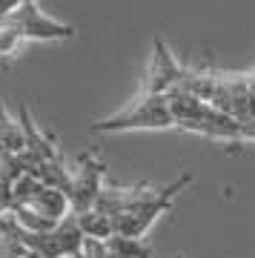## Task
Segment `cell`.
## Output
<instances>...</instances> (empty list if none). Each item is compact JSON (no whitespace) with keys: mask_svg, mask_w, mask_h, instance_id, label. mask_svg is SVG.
Returning <instances> with one entry per match:
<instances>
[{"mask_svg":"<svg viewBox=\"0 0 255 258\" xmlns=\"http://www.w3.org/2000/svg\"><path fill=\"white\" fill-rule=\"evenodd\" d=\"M78 221H81V230L86 238H98V241H106L115 235V221H112L109 215H103L100 210H89L78 215Z\"/></svg>","mask_w":255,"mask_h":258,"instance_id":"cell-8","label":"cell"},{"mask_svg":"<svg viewBox=\"0 0 255 258\" xmlns=\"http://www.w3.org/2000/svg\"><path fill=\"white\" fill-rule=\"evenodd\" d=\"M175 118L166 95H138L120 112L103 120H92V132H135V129H172Z\"/></svg>","mask_w":255,"mask_h":258,"instance_id":"cell-2","label":"cell"},{"mask_svg":"<svg viewBox=\"0 0 255 258\" xmlns=\"http://www.w3.org/2000/svg\"><path fill=\"white\" fill-rule=\"evenodd\" d=\"M0 23H6L9 29H15L23 43L26 40L49 43V40H72L75 37V26L43 15V12L37 9V3H20L18 9L12 12L9 18H3Z\"/></svg>","mask_w":255,"mask_h":258,"instance_id":"cell-3","label":"cell"},{"mask_svg":"<svg viewBox=\"0 0 255 258\" xmlns=\"http://www.w3.org/2000/svg\"><path fill=\"white\" fill-rule=\"evenodd\" d=\"M103 184H106V164L98 158V152L78 155V164L72 169V181H69V201H72L75 215H83V212H89L95 207Z\"/></svg>","mask_w":255,"mask_h":258,"instance_id":"cell-4","label":"cell"},{"mask_svg":"<svg viewBox=\"0 0 255 258\" xmlns=\"http://www.w3.org/2000/svg\"><path fill=\"white\" fill-rule=\"evenodd\" d=\"M241 141H244V147H255V120L241 123Z\"/></svg>","mask_w":255,"mask_h":258,"instance_id":"cell-10","label":"cell"},{"mask_svg":"<svg viewBox=\"0 0 255 258\" xmlns=\"http://www.w3.org/2000/svg\"><path fill=\"white\" fill-rule=\"evenodd\" d=\"M183 72H186V69L175 60L169 46H166L161 37H155V43H152V60H149L144 86H141L138 95H169L172 89L181 86Z\"/></svg>","mask_w":255,"mask_h":258,"instance_id":"cell-5","label":"cell"},{"mask_svg":"<svg viewBox=\"0 0 255 258\" xmlns=\"http://www.w3.org/2000/svg\"><path fill=\"white\" fill-rule=\"evenodd\" d=\"M172 258H183V255H172Z\"/></svg>","mask_w":255,"mask_h":258,"instance_id":"cell-14","label":"cell"},{"mask_svg":"<svg viewBox=\"0 0 255 258\" xmlns=\"http://www.w3.org/2000/svg\"><path fill=\"white\" fill-rule=\"evenodd\" d=\"M26 258H43V255H37V252H32V249H29V252H26Z\"/></svg>","mask_w":255,"mask_h":258,"instance_id":"cell-12","label":"cell"},{"mask_svg":"<svg viewBox=\"0 0 255 258\" xmlns=\"http://www.w3.org/2000/svg\"><path fill=\"white\" fill-rule=\"evenodd\" d=\"M246 83H249V92L255 95V72H246Z\"/></svg>","mask_w":255,"mask_h":258,"instance_id":"cell-11","label":"cell"},{"mask_svg":"<svg viewBox=\"0 0 255 258\" xmlns=\"http://www.w3.org/2000/svg\"><path fill=\"white\" fill-rule=\"evenodd\" d=\"M29 207L32 210H37L43 218H49V221H63L66 215H72V201H69V192H63V189H57V186H43L40 192L29 201Z\"/></svg>","mask_w":255,"mask_h":258,"instance_id":"cell-6","label":"cell"},{"mask_svg":"<svg viewBox=\"0 0 255 258\" xmlns=\"http://www.w3.org/2000/svg\"><path fill=\"white\" fill-rule=\"evenodd\" d=\"M23 46V40L15 29H9L6 23H0V57H15Z\"/></svg>","mask_w":255,"mask_h":258,"instance_id":"cell-9","label":"cell"},{"mask_svg":"<svg viewBox=\"0 0 255 258\" xmlns=\"http://www.w3.org/2000/svg\"><path fill=\"white\" fill-rule=\"evenodd\" d=\"M0 147L12 155H23V149H26V135H23L20 120L12 118L3 103H0Z\"/></svg>","mask_w":255,"mask_h":258,"instance_id":"cell-7","label":"cell"},{"mask_svg":"<svg viewBox=\"0 0 255 258\" xmlns=\"http://www.w3.org/2000/svg\"><path fill=\"white\" fill-rule=\"evenodd\" d=\"M23 3H35V0H23Z\"/></svg>","mask_w":255,"mask_h":258,"instance_id":"cell-13","label":"cell"},{"mask_svg":"<svg viewBox=\"0 0 255 258\" xmlns=\"http://www.w3.org/2000/svg\"><path fill=\"white\" fill-rule=\"evenodd\" d=\"M192 184V175L183 172L181 178H175L172 184L155 186V184H144V192L138 195V201L129 207L126 212H120L115 218V235H126V238H144L149 227L172 210V201Z\"/></svg>","mask_w":255,"mask_h":258,"instance_id":"cell-1","label":"cell"}]
</instances>
